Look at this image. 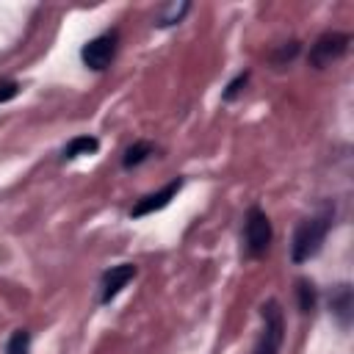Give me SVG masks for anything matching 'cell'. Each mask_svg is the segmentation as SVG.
I'll return each mask as SVG.
<instances>
[{
  "mask_svg": "<svg viewBox=\"0 0 354 354\" xmlns=\"http://www.w3.org/2000/svg\"><path fill=\"white\" fill-rule=\"evenodd\" d=\"M329 227H332V210H321L318 216L304 218V221L296 227L290 257H293L296 263H304V260H310L313 254H318V249H321V243H324Z\"/></svg>",
  "mask_w": 354,
  "mask_h": 354,
  "instance_id": "6da1fadb",
  "label": "cell"
},
{
  "mask_svg": "<svg viewBox=\"0 0 354 354\" xmlns=\"http://www.w3.org/2000/svg\"><path fill=\"white\" fill-rule=\"evenodd\" d=\"M260 315H263V332L257 337L254 354H279L282 340H285V318H282L279 304L277 301H266L260 307Z\"/></svg>",
  "mask_w": 354,
  "mask_h": 354,
  "instance_id": "7a4b0ae2",
  "label": "cell"
},
{
  "mask_svg": "<svg viewBox=\"0 0 354 354\" xmlns=\"http://www.w3.org/2000/svg\"><path fill=\"white\" fill-rule=\"evenodd\" d=\"M243 235H246V252L252 257L266 254V249L271 246V221H268V216L260 207H252L249 210Z\"/></svg>",
  "mask_w": 354,
  "mask_h": 354,
  "instance_id": "3957f363",
  "label": "cell"
},
{
  "mask_svg": "<svg viewBox=\"0 0 354 354\" xmlns=\"http://www.w3.org/2000/svg\"><path fill=\"white\" fill-rule=\"evenodd\" d=\"M113 53H116V30L102 33V36L91 39L88 44H83L80 58H83V64H86L88 69L102 72V69H105V66L113 61Z\"/></svg>",
  "mask_w": 354,
  "mask_h": 354,
  "instance_id": "277c9868",
  "label": "cell"
},
{
  "mask_svg": "<svg viewBox=\"0 0 354 354\" xmlns=\"http://www.w3.org/2000/svg\"><path fill=\"white\" fill-rule=\"evenodd\" d=\"M346 50H348V36L346 33H324L310 50V64L313 66H326V64L337 61Z\"/></svg>",
  "mask_w": 354,
  "mask_h": 354,
  "instance_id": "5b68a950",
  "label": "cell"
},
{
  "mask_svg": "<svg viewBox=\"0 0 354 354\" xmlns=\"http://www.w3.org/2000/svg\"><path fill=\"white\" fill-rule=\"evenodd\" d=\"M183 188V180L177 177V180H171L166 188H160L158 194H149V196H144V199H138L136 202V207L130 210V216H136V218H141V216H147V213H155V210H160V207H166L174 196H177V191Z\"/></svg>",
  "mask_w": 354,
  "mask_h": 354,
  "instance_id": "8992f818",
  "label": "cell"
},
{
  "mask_svg": "<svg viewBox=\"0 0 354 354\" xmlns=\"http://www.w3.org/2000/svg\"><path fill=\"white\" fill-rule=\"evenodd\" d=\"M136 277V266L130 263H122V266H111L105 274H102V301L108 304L130 279Z\"/></svg>",
  "mask_w": 354,
  "mask_h": 354,
  "instance_id": "52a82bcc",
  "label": "cell"
},
{
  "mask_svg": "<svg viewBox=\"0 0 354 354\" xmlns=\"http://www.w3.org/2000/svg\"><path fill=\"white\" fill-rule=\"evenodd\" d=\"M97 147H100V141L94 136H77L64 147V158L72 160V158H80V155H91V152H97Z\"/></svg>",
  "mask_w": 354,
  "mask_h": 354,
  "instance_id": "ba28073f",
  "label": "cell"
},
{
  "mask_svg": "<svg viewBox=\"0 0 354 354\" xmlns=\"http://www.w3.org/2000/svg\"><path fill=\"white\" fill-rule=\"evenodd\" d=\"M152 155V144L149 141H136L133 147H127V152H124V169H133V166H138L141 160H147Z\"/></svg>",
  "mask_w": 354,
  "mask_h": 354,
  "instance_id": "9c48e42d",
  "label": "cell"
},
{
  "mask_svg": "<svg viewBox=\"0 0 354 354\" xmlns=\"http://www.w3.org/2000/svg\"><path fill=\"white\" fill-rule=\"evenodd\" d=\"M28 348H30V335L25 332V329H17L14 335H11V340H8V354H28Z\"/></svg>",
  "mask_w": 354,
  "mask_h": 354,
  "instance_id": "30bf717a",
  "label": "cell"
},
{
  "mask_svg": "<svg viewBox=\"0 0 354 354\" xmlns=\"http://www.w3.org/2000/svg\"><path fill=\"white\" fill-rule=\"evenodd\" d=\"M188 8H191L188 3H180V6H177V3H171V6L166 8V14H160L158 25H174V22H180V19H183V14H185Z\"/></svg>",
  "mask_w": 354,
  "mask_h": 354,
  "instance_id": "8fae6325",
  "label": "cell"
},
{
  "mask_svg": "<svg viewBox=\"0 0 354 354\" xmlns=\"http://www.w3.org/2000/svg\"><path fill=\"white\" fill-rule=\"evenodd\" d=\"M299 296H301V310L310 313L313 304H315V290H313V285H310V282H299Z\"/></svg>",
  "mask_w": 354,
  "mask_h": 354,
  "instance_id": "7c38bea8",
  "label": "cell"
},
{
  "mask_svg": "<svg viewBox=\"0 0 354 354\" xmlns=\"http://www.w3.org/2000/svg\"><path fill=\"white\" fill-rule=\"evenodd\" d=\"M17 91H19V86H17L14 80L0 83V102H6V100H11V97H17Z\"/></svg>",
  "mask_w": 354,
  "mask_h": 354,
  "instance_id": "4fadbf2b",
  "label": "cell"
},
{
  "mask_svg": "<svg viewBox=\"0 0 354 354\" xmlns=\"http://www.w3.org/2000/svg\"><path fill=\"white\" fill-rule=\"evenodd\" d=\"M246 77H249V75H246V72H243V75H238V77H235V80H232V83H230V88H227V91H224V100H232V97H235V94H238V91H241V86H243V83H246Z\"/></svg>",
  "mask_w": 354,
  "mask_h": 354,
  "instance_id": "5bb4252c",
  "label": "cell"
}]
</instances>
